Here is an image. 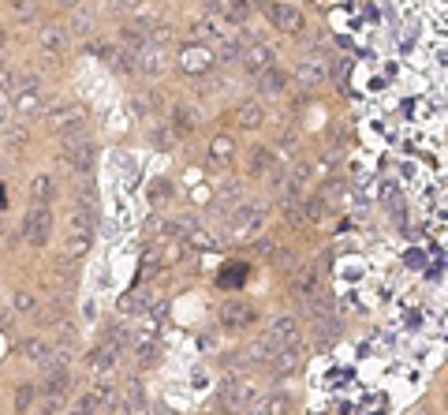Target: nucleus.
<instances>
[{
  "label": "nucleus",
  "mask_w": 448,
  "mask_h": 415,
  "mask_svg": "<svg viewBox=\"0 0 448 415\" xmlns=\"http://www.w3.org/2000/svg\"><path fill=\"white\" fill-rule=\"evenodd\" d=\"M138 4H142V0H112L109 8L112 11H131V8H138Z\"/></svg>",
  "instance_id": "obj_49"
},
{
  "label": "nucleus",
  "mask_w": 448,
  "mask_h": 415,
  "mask_svg": "<svg viewBox=\"0 0 448 415\" xmlns=\"http://www.w3.org/2000/svg\"><path fill=\"white\" fill-rule=\"evenodd\" d=\"M254 251H258V255H266V258H269V255H273L276 247H273V240H269V236H261V240L254 243Z\"/></svg>",
  "instance_id": "obj_48"
},
{
  "label": "nucleus",
  "mask_w": 448,
  "mask_h": 415,
  "mask_svg": "<svg viewBox=\"0 0 448 415\" xmlns=\"http://www.w3.org/2000/svg\"><path fill=\"white\" fill-rule=\"evenodd\" d=\"M19 352L30 363H37V367H45V359L52 356V344L45 341V337H26V341H19Z\"/></svg>",
  "instance_id": "obj_18"
},
{
  "label": "nucleus",
  "mask_w": 448,
  "mask_h": 415,
  "mask_svg": "<svg viewBox=\"0 0 448 415\" xmlns=\"http://www.w3.org/2000/svg\"><path fill=\"white\" fill-rule=\"evenodd\" d=\"M23 236L30 247H45L49 236H52V214H49V202H34V210L26 214L23 221Z\"/></svg>",
  "instance_id": "obj_3"
},
{
  "label": "nucleus",
  "mask_w": 448,
  "mask_h": 415,
  "mask_svg": "<svg viewBox=\"0 0 448 415\" xmlns=\"http://www.w3.org/2000/svg\"><path fill=\"white\" fill-rule=\"evenodd\" d=\"M276 150H284L288 158H295V150H299V135H295V131H281V135H276Z\"/></svg>",
  "instance_id": "obj_43"
},
{
  "label": "nucleus",
  "mask_w": 448,
  "mask_h": 415,
  "mask_svg": "<svg viewBox=\"0 0 448 415\" xmlns=\"http://www.w3.org/2000/svg\"><path fill=\"white\" fill-rule=\"evenodd\" d=\"M37 404V385H19L16 389V408L19 411H30Z\"/></svg>",
  "instance_id": "obj_39"
},
{
  "label": "nucleus",
  "mask_w": 448,
  "mask_h": 415,
  "mask_svg": "<svg viewBox=\"0 0 448 415\" xmlns=\"http://www.w3.org/2000/svg\"><path fill=\"white\" fill-rule=\"evenodd\" d=\"M94 27H98V19L90 16L86 8H78V4H75V23H71V34H75V37H90V34H94Z\"/></svg>",
  "instance_id": "obj_31"
},
{
  "label": "nucleus",
  "mask_w": 448,
  "mask_h": 415,
  "mask_svg": "<svg viewBox=\"0 0 448 415\" xmlns=\"http://www.w3.org/2000/svg\"><path fill=\"white\" fill-rule=\"evenodd\" d=\"M261 221H266V210H261V206L243 202V206H235V210H232V232H235L240 240L254 236V232L261 228Z\"/></svg>",
  "instance_id": "obj_7"
},
{
  "label": "nucleus",
  "mask_w": 448,
  "mask_h": 415,
  "mask_svg": "<svg viewBox=\"0 0 448 415\" xmlns=\"http://www.w3.org/2000/svg\"><path fill=\"white\" fill-rule=\"evenodd\" d=\"M153 142H157V146H168V142H172V135H168V131H153Z\"/></svg>",
  "instance_id": "obj_51"
},
{
  "label": "nucleus",
  "mask_w": 448,
  "mask_h": 415,
  "mask_svg": "<svg viewBox=\"0 0 448 415\" xmlns=\"http://www.w3.org/2000/svg\"><path fill=\"white\" fill-rule=\"evenodd\" d=\"M165 68H168V57H165V45L161 42H146L135 53V71H142V75H165Z\"/></svg>",
  "instance_id": "obj_8"
},
{
  "label": "nucleus",
  "mask_w": 448,
  "mask_h": 415,
  "mask_svg": "<svg viewBox=\"0 0 448 415\" xmlns=\"http://www.w3.org/2000/svg\"><path fill=\"white\" fill-rule=\"evenodd\" d=\"M168 194H172V184H168V180H153L150 199H153V202H161V199H168Z\"/></svg>",
  "instance_id": "obj_46"
},
{
  "label": "nucleus",
  "mask_w": 448,
  "mask_h": 415,
  "mask_svg": "<svg viewBox=\"0 0 448 415\" xmlns=\"http://www.w3.org/2000/svg\"><path fill=\"white\" fill-rule=\"evenodd\" d=\"M325 75H329V68H325V64H318V60H302L299 64V83L302 86H318Z\"/></svg>",
  "instance_id": "obj_28"
},
{
  "label": "nucleus",
  "mask_w": 448,
  "mask_h": 415,
  "mask_svg": "<svg viewBox=\"0 0 448 415\" xmlns=\"http://www.w3.org/2000/svg\"><path fill=\"white\" fill-rule=\"evenodd\" d=\"M261 11H266V19H269L281 34H288V37H299L302 30H307V19H302V11L292 8V4H284V0H266V4H261Z\"/></svg>",
  "instance_id": "obj_1"
},
{
  "label": "nucleus",
  "mask_w": 448,
  "mask_h": 415,
  "mask_svg": "<svg viewBox=\"0 0 448 415\" xmlns=\"http://www.w3.org/2000/svg\"><path fill=\"white\" fill-rule=\"evenodd\" d=\"M109 60H112V68L116 71H135V53H131V49H112V53H109Z\"/></svg>",
  "instance_id": "obj_38"
},
{
  "label": "nucleus",
  "mask_w": 448,
  "mask_h": 415,
  "mask_svg": "<svg viewBox=\"0 0 448 415\" xmlns=\"http://www.w3.org/2000/svg\"><path fill=\"white\" fill-rule=\"evenodd\" d=\"M64 161L75 173H90L94 168V142H90V135H83V127H78V135L68 131V139H64Z\"/></svg>",
  "instance_id": "obj_4"
},
{
  "label": "nucleus",
  "mask_w": 448,
  "mask_h": 415,
  "mask_svg": "<svg viewBox=\"0 0 448 415\" xmlns=\"http://www.w3.org/2000/svg\"><path fill=\"white\" fill-rule=\"evenodd\" d=\"M142 408H146V393H142L138 382H131L124 400H116V411H142Z\"/></svg>",
  "instance_id": "obj_26"
},
{
  "label": "nucleus",
  "mask_w": 448,
  "mask_h": 415,
  "mask_svg": "<svg viewBox=\"0 0 448 415\" xmlns=\"http://www.w3.org/2000/svg\"><path fill=\"white\" fill-rule=\"evenodd\" d=\"M314 333H318L322 344H329V341L340 333V322H336L333 315H318V318H314Z\"/></svg>",
  "instance_id": "obj_33"
},
{
  "label": "nucleus",
  "mask_w": 448,
  "mask_h": 415,
  "mask_svg": "<svg viewBox=\"0 0 448 415\" xmlns=\"http://www.w3.org/2000/svg\"><path fill=\"white\" fill-rule=\"evenodd\" d=\"M161 266H165V262H161V251L150 247V251H146V258H142V274H138V277H142V281H153Z\"/></svg>",
  "instance_id": "obj_36"
},
{
  "label": "nucleus",
  "mask_w": 448,
  "mask_h": 415,
  "mask_svg": "<svg viewBox=\"0 0 448 415\" xmlns=\"http://www.w3.org/2000/svg\"><path fill=\"white\" fill-rule=\"evenodd\" d=\"M266 341H269L273 348L299 344V318H295V315H281V318H273V322H269V329H266Z\"/></svg>",
  "instance_id": "obj_10"
},
{
  "label": "nucleus",
  "mask_w": 448,
  "mask_h": 415,
  "mask_svg": "<svg viewBox=\"0 0 448 415\" xmlns=\"http://www.w3.org/2000/svg\"><path fill=\"white\" fill-rule=\"evenodd\" d=\"M235 124L247 127V131H254V127L266 124V109H261L258 101H243V105L235 109Z\"/></svg>",
  "instance_id": "obj_20"
},
{
  "label": "nucleus",
  "mask_w": 448,
  "mask_h": 415,
  "mask_svg": "<svg viewBox=\"0 0 448 415\" xmlns=\"http://www.w3.org/2000/svg\"><path fill=\"white\" fill-rule=\"evenodd\" d=\"M213 64H217V57L209 53L206 45H187L179 53V71L183 75H194V79H206V75L213 71Z\"/></svg>",
  "instance_id": "obj_6"
},
{
  "label": "nucleus",
  "mask_w": 448,
  "mask_h": 415,
  "mask_svg": "<svg viewBox=\"0 0 448 415\" xmlns=\"http://www.w3.org/2000/svg\"><path fill=\"white\" fill-rule=\"evenodd\" d=\"M90 243H94V221H90L86 214H71V232H68V240H64V255L83 258L90 251Z\"/></svg>",
  "instance_id": "obj_5"
},
{
  "label": "nucleus",
  "mask_w": 448,
  "mask_h": 415,
  "mask_svg": "<svg viewBox=\"0 0 448 415\" xmlns=\"http://www.w3.org/2000/svg\"><path fill=\"white\" fill-rule=\"evenodd\" d=\"M240 64H243V71H247V75H254V79H258L261 71H266V68H273V64H276V53H273V49H269L266 42H250V45L243 49Z\"/></svg>",
  "instance_id": "obj_9"
},
{
  "label": "nucleus",
  "mask_w": 448,
  "mask_h": 415,
  "mask_svg": "<svg viewBox=\"0 0 448 415\" xmlns=\"http://www.w3.org/2000/svg\"><path fill=\"white\" fill-rule=\"evenodd\" d=\"M288 288H292L295 300H310L314 292H318V274L314 269H292V281H288Z\"/></svg>",
  "instance_id": "obj_16"
},
{
  "label": "nucleus",
  "mask_w": 448,
  "mask_h": 415,
  "mask_svg": "<svg viewBox=\"0 0 448 415\" xmlns=\"http://www.w3.org/2000/svg\"><path fill=\"white\" fill-rule=\"evenodd\" d=\"M269 374H273L276 382H284V378H295V374H299V344L276 348V352L269 356Z\"/></svg>",
  "instance_id": "obj_12"
},
{
  "label": "nucleus",
  "mask_w": 448,
  "mask_h": 415,
  "mask_svg": "<svg viewBox=\"0 0 448 415\" xmlns=\"http://www.w3.org/2000/svg\"><path fill=\"white\" fill-rule=\"evenodd\" d=\"M232 150H235V142H232V139H213V146H209L213 161H228V158H232Z\"/></svg>",
  "instance_id": "obj_44"
},
{
  "label": "nucleus",
  "mask_w": 448,
  "mask_h": 415,
  "mask_svg": "<svg viewBox=\"0 0 448 415\" xmlns=\"http://www.w3.org/2000/svg\"><path fill=\"white\" fill-rule=\"evenodd\" d=\"M26 90H42V79H37L34 71H23V75H16V83H11V94H26Z\"/></svg>",
  "instance_id": "obj_40"
},
{
  "label": "nucleus",
  "mask_w": 448,
  "mask_h": 415,
  "mask_svg": "<svg viewBox=\"0 0 448 415\" xmlns=\"http://www.w3.org/2000/svg\"><path fill=\"white\" fill-rule=\"evenodd\" d=\"M269 258H273V266H276V269H288V274H292V269L299 266L295 251H288V247H276V251H273Z\"/></svg>",
  "instance_id": "obj_41"
},
{
  "label": "nucleus",
  "mask_w": 448,
  "mask_h": 415,
  "mask_svg": "<svg viewBox=\"0 0 448 415\" xmlns=\"http://www.w3.org/2000/svg\"><path fill=\"white\" fill-rule=\"evenodd\" d=\"M11 307H16V315H37V300H34L30 292H16Z\"/></svg>",
  "instance_id": "obj_42"
},
{
  "label": "nucleus",
  "mask_w": 448,
  "mask_h": 415,
  "mask_svg": "<svg viewBox=\"0 0 448 415\" xmlns=\"http://www.w3.org/2000/svg\"><path fill=\"white\" fill-rule=\"evenodd\" d=\"M120 352H124L120 344L105 341L101 348H94V352L86 356V363H90V370H94V374H112V370H116V359H120Z\"/></svg>",
  "instance_id": "obj_14"
},
{
  "label": "nucleus",
  "mask_w": 448,
  "mask_h": 415,
  "mask_svg": "<svg viewBox=\"0 0 448 415\" xmlns=\"http://www.w3.org/2000/svg\"><path fill=\"white\" fill-rule=\"evenodd\" d=\"M261 411H269V415H281V411H292V397H284V393H273V397H266L258 404Z\"/></svg>",
  "instance_id": "obj_35"
},
{
  "label": "nucleus",
  "mask_w": 448,
  "mask_h": 415,
  "mask_svg": "<svg viewBox=\"0 0 448 415\" xmlns=\"http://www.w3.org/2000/svg\"><path fill=\"white\" fill-rule=\"evenodd\" d=\"M310 180H314V165L299 161V165L292 168V176H288V194H295V199H299V194L307 191V184H310Z\"/></svg>",
  "instance_id": "obj_23"
},
{
  "label": "nucleus",
  "mask_w": 448,
  "mask_h": 415,
  "mask_svg": "<svg viewBox=\"0 0 448 415\" xmlns=\"http://www.w3.org/2000/svg\"><path fill=\"white\" fill-rule=\"evenodd\" d=\"M11 11H16V19H34V0H16Z\"/></svg>",
  "instance_id": "obj_47"
},
{
  "label": "nucleus",
  "mask_w": 448,
  "mask_h": 415,
  "mask_svg": "<svg viewBox=\"0 0 448 415\" xmlns=\"http://www.w3.org/2000/svg\"><path fill=\"white\" fill-rule=\"evenodd\" d=\"M191 34L199 37V42H220V37L228 34V27L220 23V16H213V11H209V16H202V19L191 23Z\"/></svg>",
  "instance_id": "obj_15"
},
{
  "label": "nucleus",
  "mask_w": 448,
  "mask_h": 415,
  "mask_svg": "<svg viewBox=\"0 0 448 415\" xmlns=\"http://www.w3.org/2000/svg\"><path fill=\"white\" fill-rule=\"evenodd\" d=\"M45 124L52 127V131H60V135L78 131V127L86 124V109L75 105V101H52V105L45 109Z\"/></svg>",
  "instance_id": "obj_2"
},
{
  "label": "nucleus",
  "mask_w": 448,
  "mask_h": 415,
  "mask_svg": "<svg viewBox=\"0 0 448 415\" xmlns=\"http://www.w3.org/2000/svg\"><path fill=\"white\" fill-rule=\"evenodd\" d=\"M116 400H120V397H116L112 385H94L90 393L78 397L75 408H78V411H116Z\"/></svg>",
  "instance_id": "obj_13"
},
{
  "label": "nucleus",
  "mask_w": 448,
  "mask_h": 415,
  "mask_svg": "<svg viewBox=\"0 0 448 415\" xmlns=\"http://www.w3.org/2000/svg\"><path fill=\"white\" fill-rule=\"evenodd\" d=\"M172 124H176V131H179V135L194 131V127H199V109L187 105V101H179V105L172 109Z\"/></svg>",
  "instance_id": "obj_22"
},
{
  "label": "nucleus",
  "mask_w": 448,
  "mask_h": 415,
  "mask_svg": "<svg viewBox=\"0 0 448 415\" xmlns=\"http://www.w3.org/2000/svg\"><path fill=\"white\" fill-rule=\"evenodd\" d=\"M0 49H4V34H0Z\"/></svg>",
  "instance_id": "obj_53"
},
{
  "label": "nucleus",
  "mask_w": 448,
  "mask_h": 415,
  "mask_svg": "<svg viewBox=\"0 0 448 415\" xmlns=\"http://www.w3.org/2000/svg\"><path fill=\"white\" fill-rule=\"evenodd\" d=\"M146 42H150V34L142 30V27H124V30H120V45L131 49V53H138V49L146 45Z\"/></svg>",
  "instance_id": "obj_34"
},
{
  "label": "nucleus",
  "mask_w": 448,
  "mask_h": 415,
  "mask_svg": "<svg viewBox=\"0 0 448 415\" xmlns=\"http://www.w3.org/2000/svg\"><path fill=\"white\" fill-rule=\"evenodd\" d=\"M247 168H250V176H269L273 173V150L269 146H250L247 150Z\"/></svg>",
  "instance_id": "obj_19"
},
{
  "label": "nucleus",
  "mask_w": 448,
  "mask_h": 415,
  "mask_svg": "<svg viewBox=\"0 0 448 415\" xmlns=\"http://www.w3.org/2000/svg\"><path fill=\"white\" fill-rule=\"evenodd\" d=\"M220 64H240V57H243V49H247V42L240 34H224L220 37Z\"/></svg>",
  "instance_id": "obj_25"
},
{
  "label": "nucleus",
  "mask_w": 448,
  "mask_h": 415,
  "mask_svg": "<svg viewBox=\"0 0 448 415\" xmlns=\"http://www.w3.org/2000/svg\"><path fill=\"white\" fill-rule=\"evenodd\" d=\"M288 83H292V79H288V75H284L281 68H266V71L258 75V90H261L266 98H284Z\"/></svg>",
  "instance_id": "obj_17"
},
{
  "label": "nucleus",
  "mask_w": 448,
  "mask_h": 415,
  "mask_svg": "<svg viewBox=\"0 0 448 415\" xmlns=\"http://www.w3.org/2000/svg\"><path fill=\"white\" fill-rule=\"evenodd\" d=\"M220 16L243 27V23L254 16V0H224V11H220Z\"/></svg>",
  "instance_id": "obj_24"
},
{
  "label": "nucleus",
  "mask_w": 448,
  "mask_h": 415,
  "mask_svg": "<svg viewBox=\"0 0 448 415\" xmlns=\"http://www.w3.org/2000/svg\"><path fill=\"white\" fill-rule=\"evenodd\" d=\"M37 42H42L45 53H64V49H68V34H64L60 27H45L42 34H37Z\"/></svg>",
  "instance_id": "obj_27"
},
{
  "label": "nucleus",
  "mask_w": 448,
  "mask_h": 415,
  "mask_svg": "<svg viewBox=\"0 0 448 415\" xmlns=\"http://www.w3.org/2000/svg\"><path fill=\"white\" fill-rule=\"evenodd\" d=\"M11 83H16V71H11V64L0 57V90H8V94H11Z\"/></svg>",
  "instance_id": "obj_45"
},
{
  "label": "nucleus",
  "mask_w": 448,
  "mask_h": 415,
  "mask_svg": "<svg viewBox=\"0 0 448 415\" xmlns=\"http://www.w3.org/2000/svg\"><path fill=\"white\" fill-rule=\"evenodd\" d=\"M202 8L213 11V16H220V11H224V0H202Z\"/></svg>",
  "instance_id": "obj_50"
},
{
  "label": "nucleus",
  "mask_w": 448,
  "mask_h": 415,
  "mask_svg": "<svg viewBox=\"0 0 448 415\" xmlns=\"http://www.w3.org/2000/svg\"><path fill=\"white\" fill-rule=\"evenodd\" d=\"M261 404V389L254 382H243V378H235V408L240 411H250V408H258Z\"/></svg>",
  "instance_id": "obj_21"
},
{
  "label": "nucleus",
  "mask_w": 448,
  "mask_h": 415,
  "mask_svg": "<svg viewBox=\"0 0 448 415\" xmlns=\"http://www.w3.org/2000/svg\"><path fill=\"white\" fill-rule=\"evenodd\" d=\"M52 194H57L52 176H34L30 180V202H52Z\"/></svg>",
  "instance_id": "obj_29"
},
{
  "label": "nucleus",
  "mask_w": 448,
  "mask_h": 415,
  "mask_svg": "<svg viewBox=\"0 0 448 415\" xmlns=\"http://www.w3.org/2000/svg\"><path fill=\"white\" fill-rule=\"evenodd\" d=\"M16 109H19L23 116L45 112V105H42V90H26V94H16Z\"/></svg>",
  "instance_id": "obj_30"
},
{
  "label": "nucleus",
  "mask_w": 448,
  "mask_h": 415,
  "mask_svg": "<svg viewBox=\"0 0 448 415\" xmlns=\"http://www.w3.org/2000/svg\"><path fill=\"white\" fill-rule=\"evenodd\" d=\"M49 4H64V8H75L78 0H49Z\"/></svg>",
  "instance_id": "obj_52"
},
{
  "label": "nucleus",
  "mask_w": 448,
  "mask_h": 415,
  "mask_svg": "<svg viewBox=\"0 0 448 415\" xmlns=\"http://www.w3.org/2000/svg\"><path fill=\"white\" fill-rule=\"evenodd\" d=\"M157 356H161V352H157V344L150 341V337H142V341H138V348H135V359L142 363V367H153V363H157Z\"/></svg>",
  "instance_id": "obj_37"
},
{
  "label": "nucleus",
  "mask_w": 448,
  "mask_h": 415,
  "mask_svg": "<svg viewBox=\"0 0 448 415\" xmlns=\"http://www.w3.org/2000/svg\"><path fill=\"white\" fill-rule=\"evenodd\" d=\"M150 296L146 292H127L124 296V300H120V310H124V315H142V310H150Z\"/></svg>",
  "instance_id": "obj_32"
},
{
  "label": "nucleus",
  "mask_w": 448,
  "mask_h": 415,
  "mask_svg": "<svg viewBox=\"0 0 448 415\" xmlns=\"http://www.w3.org/2000/svg\"><path fill=\"white\" fill-rule=\"evenodd\" d=\"M254 322H258V310L250 307V303H224V307H220V326L232 329V333L250 329Z\"/></svg>",
  "instance_id": "obj_11"
}]
</instances>
